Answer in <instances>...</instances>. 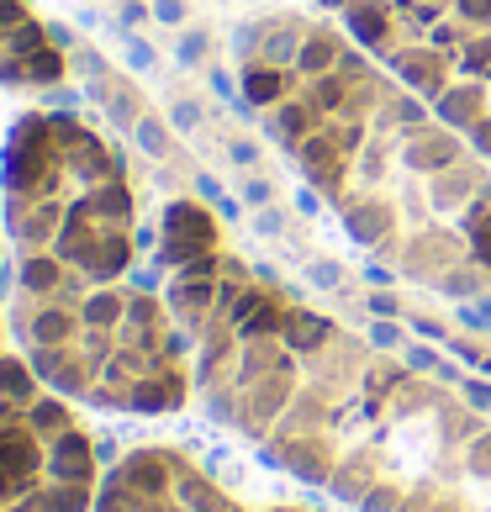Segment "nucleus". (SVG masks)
<instances>
[{"instance_id": "8", "label": "nucleus", "mask_w": 491, "mask_h": 512, "mask_svg": "<svg viewBox=\"0 0 491 512\" xmlns=\"http://www.w3.org/2000/svg\"><path fill=\"white\" fill-rule=\"evenodd\" d=\"M275 512H296V507H275Z\"/></svg>"}, {"instance_id": "2", "label": "nucleus", "mask_w": 491, "mask_h": 512, "mask_svg": "<svg viewBox=\"0 0 491 512\" xmlns=\"http://www.w3.org/2000/svg\"><path fill=\"white\" fill-rule=\"evenodd\" d=\"M6 328L22 359L80 407L101 412H180L191 396V338L169 301L132 286H16Z\"/></svg>"}, {"instance_id": "6", "label": "nucleus", "mask_w": 491, "mask_h": 512, "mask_svg": "<svg viewBox=\"0 0 491 512\" xmlns=\"http://www.w3.org/2000/svg\"><path fill=\"white\" fill-rule=\"evenodd\" d=\"M470 512H491V433L470 449Z\"/></svg>"}, {"instance_id": "1", "label": "nucleus", "mask_w": 491, "mask_h": 512, "mask_svg": "<svg viewBox=\"0 0 491 512\" xmlns=\"http://www.w3.org/2000/svg\"><path fill=\"white\" fill-rule=\"evenodd\" d=\"M0 222L16 286H106L132 264V191L117 154L69 111H27L0 148Z\"/></svg>"}, {"instance_id": "7", "label": "nucleus", "mask_w": 491, "mask_h": 512, "mask_svg": "<svg viewBox=\"0 0 491 512\" xmlns=\"http://www.w3.org/2000/svg\"><path fill=\"white\" fill-rule=\"evenodd\" d=\"M0 264H6V222H0ZM6 333H11V328H6V301H0V354L11 349V344H6Z\"/></svg>"}, {"instance_id": "3", "label": "nucleus", "mask_w": 491, "mask_h": 512, "mask_svg": "<svg viewBox=\"0 0 491 512\" xmlns=\"http://www.w3.org/2000/svg\"><path fill=\"white\" fill-rule=\"evenodd\" d=\"M101 465L74 402L22 349L0 354V512H96Z\"/></svg>"}, {"instance_id": "4", "label": "nucleus", "mask_w": 491, "mask_h": 512, "mask_svg": "<svg viewBox=\"0 0 491 512\" xmlns=\"http://www.w3.org/2000/svg\"><path fill=\"white\" fill-rule=\"evenodd\" d=\"M96 512H243L180 449H132L101 476Z\"/></svg>"}, {"instance_id": "5", "label": "nucleus", "mask_w": 491, "mask_h": 512, "mask_svg": "<svg viewBox=\"0 0 491 512\" xmlns=\"http://www.w3.org/2000/svg\"><path fill=\"white\" fill-rule=\"evenodd\" d=\"M64 80V59L53 48L43 16L32 0H0V85L6 90H43Z\"/></svg>"}]
</instances>
